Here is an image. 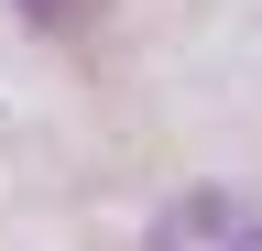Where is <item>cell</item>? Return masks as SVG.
<instances>
[{"mask_svg":"<svg viewBox=\"0 0 262 251\" xmlns=\"http://www.w3.org/2000/svg\"><path fill=\"white\" fill-rule=\"evenodd\" d=\"M142 251H262V218L241 197H175V208L153 218Z\"/></svg>","mask_w":262,"mask_h":251,"instance_id":"obj_1","label":"cell"},{"mask_svg":"<svg viewBox=\"0 0 262 251\" xmlns=\"http://www.w3.org/2000/svg\"><path fill=\"white\" fill-rule=\"evenodd\" d=\"M22 22H44V33H88L98 0H22Z\"/></svg>","mask_w":262,"mask_h":251,"instance_id":"obj_2","label":"cell"}]
</instances>
